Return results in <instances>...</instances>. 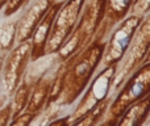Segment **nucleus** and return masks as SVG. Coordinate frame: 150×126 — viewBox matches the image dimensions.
<instances>
[{
    "label": "nucleus",
    "instance_id": "obj_1",
    "mask_svg": "<svg viewBox=\"0 0 150 126\" xmlns=\"http://www.w3.org/2000/svg\"><path fill=\"white\" fill-rule=\"evenodd\" d=\"M112 28L113 26L108 21L103 20L99 25L96 36L90 44L69 57L66 61L59 62L58 74L61 77L62 91L58 101L55 103L57 106L71 105L79 99V96H82L101 63L107 36Z\"/></svg>",
    "mask_w": 150,
    "mask_h": 126
},
{
    "label": "nucleus",
    "instance_id": "obj_2",
    "mask_svg": "<svg viewBox=\"0 0 150 126\" xmlns=\"http://www.w3.org/2000/svg\"><path fill=\"white\" fill-rule=\"evenodd\" d=\"M107 0H86L80 12L79 20L74 30L67 37L65 44L57 51L59 62L66 61L76 51L88 45L96 36L99 25L101 24L105 13Z\"/></svg>",
    "mask_w": 150,
    "mask_h": 126
},
{
    "label": "nucleus",
    "instance_id": "obj_3",
    "mask_svg": "<svg viewBox=\"0 0 150 126\" xmlns=\"http://www.w3.org/2000/svg\"><path fill=\"white\" fill-rule=\"evenodd\" d=\"M121 89L108 106L105 121L100 125H116L127 108L150 93V62L142 63L122 83Z\"/></svg>",
    "mask_w": 150,
    "mask_h": 126
},
{
    "label": "nucleus",
    "instance_id": "obj_4",
    "mask_svg": "<svg viewBox=\"0 0 150 126\" xmlns=\"http://www.w3.org/2000/svg\"><path fill=\"white\" fill-rule=\"evenodd\" d=\"M150 50V12L144 16L141 24L136 29L127 53L116 64L113 79H112V89L116 92L121 88L122 83L132 75L144 62Z\"/></svg>",
    "mask_w": 150,
    "mask_h": 126
},
{
    "label": "nucleus",
    "instance_id": "obj_5",
    "mask_svg": "<svg viewBox=\"0 0 150 126\" xmlns=\"http://www.w3.org/2000/svg\"><path fill=\"white\" fill-rule=\"evenodd\" d=\"M30 63V41L15 45L4 58L0 72V106L12 96Z\"/></svg>",
    "mask_w": 150,
    "mask_h": 126
},
{
    "label": "nucleus",
    "instance_id": "obj_6",
    "mask_svg": "<svg viewBox=\"0 0 150 126\" xmlns=\"http://www.w3.org/2000/svg\"><path fill=\"white\" fill-rule=\"evenodd\" d=\"M116 64L113 66L103 67L99 74L92 76L91 82L84 89L82 100L74 109L71 116H69V125H76L79 120H82L92 108H95L98 104L104 101L107 97H109V92L112 89V79H113Z\"/></svg>",
    "mask_w": 150,
    "mask_h": 126
},
{
    "label": "nucleus",
    "instance_id": "obj_7",
    "mask_svg": "<svg viewBox=\"0 0 150 126\" xmlns=\"http://www.w3.org/2000/svg\"><path fill=\"white\" fill-rule=\"evenodd\" d=\"M142 18L144 17L140 15L129 13L124 20H121L112 28L113 30L105 42V49H104L103 58H101L100 64H103V67L113 66L121 61Z\"/></svg>",
    "mask_w": 150,
    "mask_h": 126
},
{
    "label": "nucleus",
    "instance_id": "obj_8",
    "mask_svg": "<svg viewBox=\"0 0 150 126\" xmlns=\"http://www.w3.org/2000/svg\"><path fill=\"white\" fill-rule=\"evenodd\" d=\"M86 0H65L53 23L46 42V55L55 54L74 30Z\"/></svg>",
    "mask_w": 150,
    "mask_h": 126
},
{
    "label": "nucleus",
    "instance_id": "obj_9",
    "mask_svg": "<svg viewBox=\"0 0 150 126\" xmlns=\"http://www.w3.org/2000/svg\"><path fill=\"white\" fill-rule=\"evenodd\" d=\"M53 4H54L53 0H30L23 8L24 12L17 17L16 45L30 39L36 26Z\"/></svg>",
    "mask_w": 150,
    "mask_h": 126
},
{
    "label": "nucleus",
    "instance_id": "obj_10",
    "mask_svg": "<svg viewBox=\"0 0 150 126\" xmlns=\"http://www.w3.org/2000/svg\"><path fill=\"white\" fill-rule=\"evenodd\" d=\"M65 0L61 1H55L52 7L47 9L42 20L36 26L33 34L30 37V62H36V61L41 59V58L46 57V42L50 36V32L53 28V23L57 16L58 11H59L61 5L63 4Z\"/></svg>",
    "mask_w": 150,
    "mask_h": 126
},
{
    "label": "nucleus",
    "instance_id": "obj_11",
    "mask_svg": "<svg viewBox=\"0 0 150 126\" xmlns=\"http://www.w3.org/2000/svg\"><path fill=\"white\" fill-rule=\"evenodd\" d=\"M58 63H59V61L53 63L50 67H47L38 76V79L33 83L30 96H29L28 104L25 106L26 112L38 114V116L42 113V111L45 108V104H46V100H47V96H49L50 89H52L53 80H54Z\"/></svg>",
    "mask_w": 150,
    "mask_h": 126
},
{
    "label": "nucleus",
    "instance_id": "obj_12",
    "mask_svg": "<svg viewBox=\"0 0 150 126\" xmlns=\"http://www.w3.org/2000/svg\"><path fill=\"white\" fill-rule=\"evenodd\" d=\"M150 114V93L137 100L127 108L116 125L119 126H140L145 124Z\"/></svg>",
    "mask_w": 150,
    "mask_h": 126
},
{
    "label": "nucleus",
    "instance_id": "obj_13",
    "mask_svg": "<svg viewBox=\"0 0 150 126\" xmlns=\"http://www.w3.org/2000/svg\"><path fill=\"white\" fill-rule=\"evenodd\" d=\"M133 3L134 0H107L103 20L108 21L112 26H115L130 13Z\"/></svg>",
    "mask_w": 150,
    "mask_h": 126
},
{
    "label": "nucleus",
    "instance_id": "obj_14",
    "mask_svg": "<svg viewBox=\"0 0 150 126\" xmlns=\"http://www.w3.org/2000/svg\"><path fill=\"white\" fill-rule=\"evenodd\" d=\"M32 84L30 82L23 77V80L20 82V84L17 85L15 91L12 93V100L9 101L11 103V106H12V118L17 117L21 112L25 111V106L28 104V100H29V96H30V91H32Z\"/></svg>",
    "mask_w": 150,
    "mask_h": 126
},
{
    "label": "nucleus",
    "instance_id": "obj_15",
    "mask_svg": "<svg viewBox=\"0 0 150 126\" xmlns=\"http://www.w3.org/2000/svg\"><path fill=\"white\" fill-rule=\"evenodd\" d=\"M16 28L17 17H4V21L0 23V50L9 53L16 45Z\"/></svg>",
    "mask_w": 150,
    "mask_h": 126
},
{
    "label": "nucleus",
    "instance_id": "obj_16",
    "mask_svg": "<svg viewBox=\"0 0 150 126\" xmlns=\"http://www.w3.org/2000/svg\"><path fill=\"white\" fill-rule=\"evenodd\" d=\"M111 103H112V99L107 97L104 101H101L100 104H98L95 108L91 109L82 120H79V121L76 122V125H79V126L99 125L101 122V118H104V116H105L107 111H108V106L111 105Z\"/></svg>",
    "mask_w": 150,
    "mask_h": 126
},
{
    "label": "nucleus",
    "instance_id": "obj_17",
    "mask_svg": "<svg viewBox=\"0 0 150 126\" xmlns=\"http://www.w3.org/2000/svg\"><path fill=\"white\" fill-rule=\"evenodd\" d=\"M30 0H8L5 3L4 8L1 9L3 17H9V16H15L17 12H20L24 7H25Z\"/></svg>",
    "mask_w": 150,
    "mask_h": 126
},
{
    "label": "nucleus",
    "instance_id": "obj_18",
    "mask_svg": "<svg viewBox=\"0 0 150 126\" xmlns=\"http://www.w3.org/2000/svg\"><path fill=\"white\" fill-rule=\"evenodd\" d=\"M37 116H38V114H34V113H30V112L24 111V112H21L17 117L11 120L9 125H12V126H15V125H21V126L32 125L33 124V120L36 118Z\"/></svg>",
    "mask_w": 150,
    "mask_h": 126
},
{
    "label": "nucleus",
    "instance_id": "obj_19",
    "mask_svg": "<svg viewBox=\"0 0 150 126\" xmlns=\"http://www.w3.org/2000/svg\"><path fill=\"white\" fill-rule=\"evenodd\" d=\"M150 12V0H134L130 13H136L140 16H145Z\"/></svg>",
    "mask_w": 150,
    "mask_h": 126
},
{
    "label": "nucleus",
    "instance_id": "obj_20",
    "mask_svg": "<svg viewBox=\"0 0 150 126\" xmlns=\"http://www.w3.org/2000/svg\"><path fill=\"white\" fill-rule=\"evenodd\" d=\"M11 120H12V106L11 103H8L0 106V126L9 125Z\"/></svg>",
    "mask_w": 150,
    "mask_h": 126
},
{
    "label": "nucleus",
    "instance_id": "obj_21",
    "mask_svg": "<svg viewBox=\"0 0 150 126\" xmlns=\"http://www.w3.org/2000/svg\"><path fill=\"white\" fill-rule=\"evenodd\" d=\"M5 55H7V53H4V51L0 50V72H1V67H3V62H4Z\"/></svg>",
    "mask_w": 150,
    "mask_h": 126
},
{
    "label": "nucleus",
    "instance_id": "obj_22",
    "mask_svg": "<svg viewBox=\"0 0 150 126\" xmlns=\"http://www.w3.org/2000/svg\"><path fill=\"white\" fill-rule=\"evenodd\" d=\"M8 0H0V12H1V9L4 8V5H5V3H7Z\"/></svg>",
    "mask_w": 150,
    "mask_h": 126
},
{
    "label": "nucleus",
    "instance_id": "obj_23",
    "mask_svg": "<svg viewBox=\"0 0 150 126\" xmlns=\"http://www.w3.org/2000/svg\"><path fill=\"white\" fill-rule=\"evenodd\" d=\"M145 62H150V50H149L148 55H146V58H145ZM145 62H144V63H145Z\"/></svg>",
    "mask_w": 150,
    "mask_h": 126
},
{
    "label": "nucleus",
    "instance_id": "obj_24",
    "mask_svg": "<svg viewBox=\"0 0 150 126\" xmlns=\"http://www.w3.org/2000/svg\"><path fill=\"white\" fill-rule=\"evenodd\" d=\"M53 1H54V3H55V1H61V0H53Z\"/></svg>",
    "mask_w": 150,
    "mask_h": 126
}]
</instances>
